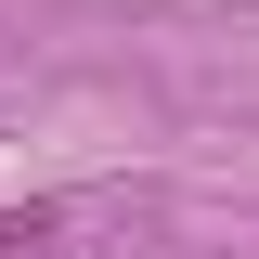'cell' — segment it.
<instances>
[{
	"mask_svg": "<svg viewBox=\"0 0 259 259\" xmlns=\"http://www.w3.org/2000/svg\"><path fill=\"white\" fill-rule=\"evenodd\" d=\"M0 246H52V207H26V221H0Z\"/></svg>",
	"mask_w": 259,
	"mask_h": 259,
	"instance_id": "cell-1",
	"label": "cell"
}]
</instances>
